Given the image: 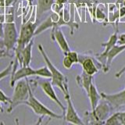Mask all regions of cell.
<instances>
[{"instance_id":"f546056e","label":"cell","mask_w":125,"mask_h":125,"mask_svg":"<svg viewBox=\"0 0 125 125\" xmlns=\"http://www.w3.org/2000/svg\"><path fill=\"white\" fill-rule=\"evenodd\" d=\"M55 2L59 3V4H61V5H64L65 6V4L69 2V0H56Z\"/></svg>"},{"instance_id":"8992f818","label":"cell","mask_w":125,"mask_h":125,"mask_svg":"<svg viewBox=\"0 0 125 125\" xmlns=\"http://www.w3.org/2000/svg\"><path fill=\"white\" fill-rule=\"evenodd\" d=\"M19 34L14 22L3 23V38L2 48L6 49L7 52L15 49L18 41Z\"/></svg>"},{"instance_id":"e575fe53","label":"cell","mask_w":125,"mask_h":125,"mask_svg":"<svg viewBox=\"0 0 125 125\" xmlns=\"http://www.w3.org/2000/svg\"><path fill=\"white\" fill-rule=\"evenodd\" d=\"M122 6H125V0H124V2H123V3H122Z\"/></svg>"},{"instance_id":"9a60e30c","label":"cell","mask_w":125,"mask_h":125,"mask_svg":"<svg viewBox=\"0 0 125 125\" xmlns=\"http://www.w3.org/2000/svg\"><path fill=\"white\" fill-rule=\"evenodd\" d=\"M76 81L77 84L84 90L86 94H88L90 85L93 82V76L89 75V74L86 73L85 72L82 71L80 75H77L76 77Z\"/></svg>"},{"instance_id":"4dcf8cb0","label":"cell","mask_w":125,"mask_h":125,"mask_svg":"<svg viewBox=\"0 0 125 125\" xmlns=\"http://www.w3.org/2000/svg\"><path fill=\"white\" fill-rule=\"evenodd\" d=\"M3 38V23H0V38Z\"/></svg>"},{"instance_id":"ac0fdd59","label":"cell","mask_w":125,"mask_h":125,"mask_svg":"<svg viewBox=\"0 0 125 125\" xmlns=\"http://www.w3.org/2000/svg\"><path fill=\"white\" fill-rule=\"evenodd\" d=\"M105 124H113V125H121L120 121L119 119V114L118 112L114 113L111 116H109L106 120L105 121Z\"/></svg>"},{"instance_id":"2e32d148","label":"cell","mask_w":125,"mask_h":125,"mask_svg":"<svg viewBox=\"0 0 125 125\" xmlns=\"http://www.w3.org/2000/svg\"><path fill=\"white\" fill-rule=\"evenodd\" d=\"M55 0H37V16H41L45 12L51 10Z\"/></svg>"},{"instance_id":"7a4b0ae2","label":"cell","mask_w":125,"mask_h":125,"mask_svg":"<svg viewBox=\"0 0 125 125\" xmlns=\"http://www.w3.org/2000/svg\"><path fill=\"white\" fill-rule=\"evenodd\" d=\"M38 49L39 50V52L41 53L46 66L49 67L51 73H52V77H51L52 84L60 88L62 91V92L65 95L66 91H67V89H69L67 77L55 66V65L52 62V61L50 60L48 55L45 52V50L44 49V48H43V46L42 45H38Z\"/></svg>"},{"instance_id":"d6a6232c","label":"cell","mask_w":125,"mask_h":125,"mask_svg":"<svg viewBox=\"0 0 125 125\" xmlns=\"http://www.w3.org/2000/svg\"><path fill=\"white\" fill-rule=\"evenodd\" d=\"M2 103L0 102V113H2V111H3V109H2V104H1Z\"/></svg>"},{"instance_id":"1f68e13d","label":"cell","mask_w":125,"mask_h":125,"mask_svg":"<svg viewBox=\"0 0 125 125\" xmlns=\"http://www.w3.org/2000/svg\"><path fill=\"white\" fill-rule=\"evenodd\" d=\"M124 2V0H116V5H118V6H120V5H122V3Z\"/></svg>"},{"instance_id":"6da1fadb","label":"cell","mask_w":125,"mask_h":125,"mask_svg":"<svg viewBox=\"0 0 125 125\" xmlns=\"http://www.w3.org/2000/svg\"><path fill=\"white\" fill-rule=\"evenodd\" d=\"M113 110L111 105L106 100L102 98L95 109L84 113V124H105V121Z\"/></svg>"},{"instance_id":"cb8c5ba5","label":"cell","mask_w":125,"mask_h":125,"mask_svg":"<svg viewBox=\"0 0 125 125\" xmlns=\"http://www.w3.org/2000/svg\"><path fill=\"white\" fill-rule=\"evenodd\" d=\"M11 98L8 97L2 90L0 89V102L4 104H10Z\"/></svg>"},{"instance_id":"44dd1931","label":"cell","mask_w":125,"mask_h":125,"mask_svg":"<svg viewBox=\"0 0 125 125\" xmlns=\"http://www.w3.org/2000/svg\"><path fill=\"white\" fill-rule=\"evenodd\" d=\"M95 19H96V21L99 22H103L106 20L105 13L99 6V5H98V6L96 8V11H95Z\"/></svg>"},{"instance_id":"52a82bcc","label":"cell","mask_w":125,"mask_h":125,"mask_svg":"<svg viewBox=\"0 0 125 125\" xmlns=\"http://www.w3.org/2000/svg\"><path fill=\"white\" fill-rule=\"evenodd\" d=\"M64 98L66 102V111L63 115V118L65 121L73 124H77V125H84L85 124L84 122L81 117L78 116L77 113L76 111L74 105L73 104V102L70 97V94L69 92V89H67L66 94L64 95Z\"/></svg>"},{"instance_id":"277c9868","label":"cell","mask_w":125,"mask_h":125,"mask_svg":"<svg viewBox=\"0 0 125 125\" xmlns=\"http://www.w3.org/2000/svg\"><path fill=\"white\" fill-rule=\"evenodd\" d=\"M36 22L27 21L23 23L21 28V32L19 34L18 41L17 43V46L15 48V59L18 58L21 54L22 49L32 40V38L34 36L35 30L37 28Z\"/></svg>"},{"instance_id":"d6986e66","label":"cell","mask_w":125,"mask_h":125,"mask_svg":"<svg viewBox=\"0 0 125 125\" xmlns=\"http://www.w3.org/2000/svg\"><path fill=\"white\" fill-rule=\"evenodd\" d=\"M13 61H12L2 71L0 72V81L4 79V78L6 77L7 76L10 75L12 73V71H13Z\"/></svg>"},{"instance_id":"8fae6325","label":"cell","mask_w":125,"mask_h":125,"mask_svg":"<svg viewBox=\"0 0 125 125\" xmlns=\"http://www.w3.org/2000/svg\"><path fill=\"white\" fill-rule=\"evenodd\" d=\"M31 76H35V69L31 68L30 66H21L19 69L16 70L13 73H11V78H10L11 87H13L17 81L23 79V78H27Z\"/></svg>"},{"instance_id":"83f0119b","label":"cell","mask_w":125,"mask_h":125,"mask_svg":"<svg viewBox=\"0 0 125 125\" xmlns=\"http://www.w3.org/2000/svg\"><path fill=\"white\" fill-rule=\"evenodd\" d=\"M119 15H120V19L123 18L125 17V6L120 5L119 7Z\"/></svg>"},{"instance_id":"7c38bea8","label":"cell","mask_w":125,"mask_h":125,"mask_svg":"<svg viewBox=\"0 0 125 125\" xmlns=\"http://www.w3.org/2000/svg\"><path fill=\"white\" fill-rule=\"evenodd\" d=\"M51 38L52 40L56 41L59 47L62 50V52L64 54H66L67 52L70 50V48L69 46V44L67 41H66V37L64 34L62 33L60 27H57V28L52 29V32H51Z\"/></svg>"},{"instance_id":"603a6c76","label":"cell","mask_w":125,"mask_h":125,"mask_svg":"<svg viewBox=\"0 0 125 125\" xmlns=\"http://www.w3.org/2000/svg\"><path fill=\"white\" fill-rule=\"evenodd\" d=\"M17 2V0H0V7H10Z\"/></svg>"},{"instance_id":"4316f807","label":"cell","mask_w":125,"mask_h":125,"mask_svg":"<svg viewBox=\"0 0 125 125\" xmlns=\"http://www.w3.org/2000/svg\"><path fill=\"white\" fill-rule=\"evenodd\" d=\"M8 56H9V52H7L6 49H4V48L0 49V59L5 58Z\"/></svg>"},{"instance_id":"4fadbf2b","label":"cell","mask_w":125,"mask_h":125,"mask_svg":"<svg viewBox=\"0 0 125 125\" xmlns=\"http://www.w3.org/2000/svg\"><path fill=\"white\" fill-rule=\"evenodd\" d=\"M125 50V45H115L113 48L109 51L108 53L105 56V59H106V63H105V68L104 70V73H107L109 68H110L112 62L114 59L120 54L122 52Z\"/></svg>"},{"instance_id":"5bb4252c","label":"cell","mask_w":125,"mask_h":125,"mask_svg":"<svg viewBox=\"0 0 125 125\" xmlns=\"http://www.w3.org/2000/svg\"><path fill=\"white\" fill-rule=\"evenodd\" d=\"M87 95L90 101V105H91L92 110L95 109V108L97 106V105L99 104V101L102 99L101 94L98 92V89L94 82H92V84L90 85L89 91L87 94Z\"/></svg>"},{"instance_id":"ba28073f","label":"cell","mask_w":125,"mask_h":125,"mask_svg":"<svg viewBox=\"0 0 125 125\" xmlns=\"http://www.w3.org/2000/svg\"><path fill=\"white\" fill-rule=\"evenodd\" d=\"M79 63L81 65L83 71L92 76L99 72V68L102 69V65L97 59L88 55L79 54Z\"/></svg>"},{"instance_id":"9c48e42d","label":"cell","mask_w":125,"mask_h":125,"mask_svg":"<svg viewBox=\"0 0 125 125\" xmlns=\"http://www.w3.org/2000/svg\"><path fill=\"white\" fill-rule=\"evenodd\" d=\"M35 84L38 85L39 87L42 88L43 92H44L51 100L53 101L55 103H56L58 105V106L60 107V109L62 111V114L64 115L65 111H66V107L63 105V104L61 103L60 100L59 99L56 93L53 88L54 86L52 84V82L48 80H38V81H35Z\"/></svg>"},{"instance_id":"5b68a950","label":"cell","mask_w":125,"mask_h":125,"mask_svg":"<svg viewBox=\"0 0 125 125\" xmlns=\"http://www.w3.org/2000/svg\"><path fill=\"white\" fill-rule=\"evenodd\" d=\"M24 105H27V106H29L31 109H32V111L35 113V114H37L38 116H42V117L46 116L52 119L63 118V114H62V115L57 114V113H54L47 106H45L43 103H42L34 95L32 89H31L28 99L24 103Z\"/></svg>"},{"instance_id":"3957f363","label":"cell","mask_w":125,"mask_h":125,"mask_svg":"<svg viewBox=\"0 0 125 125\" xmlns=\"http://www.w3.org/2000/svg\"><path fill=\"white\" fill-rule=\"evenodd\" d=\"M31 89V86L30 84L28 77L23 78L16 82L13 95L10 99L9 107L7 109V113H10L19 105L24 104L25 102L28 99Z\"/></svg>"},{"instance_id":"484cf974","label":"cell","mask_w":125,"mask_h":125,"mask_svg":"<svg viewBox=\"0 0 125 125\" xmlns=\"http://www.w3.org/2000/svg\"><path fill=\"white\" fill-rule=\"evenodd\" d=\"M117 44L119 45H125V33L122 34L118 36V41H117Z\"/></svg>"},{"instance_id":"30bf717a","label":"cell","mask_w":125,"mask_h":125,"mask_svg":"<svg viewBox=\"0 0 125 125\" xmlns=\"http://www.w3.org/2000/svg\"><path fill=\"white\" fill-rule=\"evenodd\" d=\"M103 99L106 100L113 109H119L125 105V88L119 92L108 94L105 92H100Z\"/></svg>"},{"instance_id":"7402d4cb","label":"cell","mask_w":125,"mask_h":125,"mask_svg":"<svg viewBox=\"0 0 125 125\" xmlns=\"http://www.w3.org/2000/svg\"><path fill=\"white\" fill-rule=\"evenodd\" d=\"M73 62L70 60V59L65 55L63 60H62V66H63V67L66 70H70L73 66Z\"/></svg>"},{"instance_id":"e0dca14e","label":"cell","mask_w":125,"mask_h":125,"mask_svg":"<svg viewBox=\"0 0 125 125\" xmlns=\"http://www.w3.org/2000/svg\"><path fill=\"white\" fill-rule=\"evenodd\" d=\"M35 76L40 77L42 78H46V79H51L52 73H51L48 66H42V67L35 69Z\"/></svg>"},{"instance_id":"ffe728a7","label":"cell","mask_w":125,"mask_h":125,"mask_svg":"<svg viewBox=\"0 0 125 125\" xmlns=\"http://www.w3.org/2000/svg\"><path fill=\"white\" fill-rule=\"evenodd\" d=\"M66 56H67L70 60L73 62V63H79V54H78L75 51L70 50L69 52H67L66 54Z\"/></svg>"},{"instance_id":"d4e9b609","label":"cell","mask_w":125,"mask_h":125,"mask_svg":"<svg viewBox=\"0 0 125 125\" xmlns=\"http://www.w3.org/2000/svg\"><path fill=\"white\" fill-rule=\"evenodd\" d=\"M119 119L121 125H125V111L124 112H118Z\"/></svg>"},{"instance_id":"836d02e7","label":"cell","mask_w":125,"mask_h":125,"mask_svg":"<svg viewBox=\"0 0 125 125\" xmlns=\"http://www.w3.org/2000/svg\"><path fill=\"white\" fill-rule=\"evenodd\" d=\"M26 1H27L29 2V4H31V2H32V0H26Z\"/></svg>"},{"instance_id":"f1b7e54d","label":"cell","mask_w":125,"mask_h":125,"mask_svg":"<svg viewBox=\"0 0 125 125\" xmlns=\"http://www.w3.org/2000/svg\"><path fill=\"white\" fill-rule=\"evenodd\" d=\"M125 73V66H124V67L122 68V69H120L118 72H117L116 74H115V77L116 78H120L121 76L123 75V73Z\"/></svg>"},{"instance_id":"d590c367","label":"cell","mask_w":125,"mask_h":125,"mask_svg":"<svg viewBox=\"0 0 125 125\" xmlns=\"http://www.w3.org/2000/svg\"><path fill=\"white\" fill-rule=\"evenodd\" d=\"M92 1H93L94 2H98V1H97V0H92Z\"/></svg>"}]
</instances>
